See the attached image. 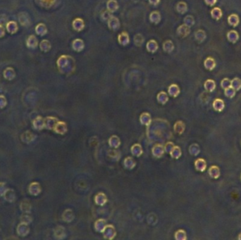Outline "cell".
<instances>
[{"mask_svg": "<svg viewBox=\"0 0 241 240\" xmlns=\"http://www.w3.org/2000/svg\"><path fill=\"white\" fill-rule=\"evenodd\" d=\"M57 66L61 73H71L75 69V61L72 56L62 55L57 61Z\"/></svg>", "mask_w": 241, "mask_h": 240, "instance_id": "6da1fadb", "label": "cell"}, {"mask_svg": "<svg viewBox=\"0 0 241 240\" xmlns=\"http://www.w3.org/2000/svg\"><path fill=\"white\" fill-rule=\"evenodd\" d=\"M42 191L40 184L38 182H33L28 187V192L32 196H38Z\"/></svg>", "mask_w": 241, "mask_h": 240, "instance_id": "7a4b0ae2", "label": "cell"}, {"mask_svg": "<svg viewBox=\"0 0 241 240\" xmlns=\"http://www.w3.org/2000/svg\"><path fill=\"white\" fill-rule=\"evenodd\" d=\"M16 233L18 236L26 237L30 233V227L28 224L20 223L17 225Z\"/></svg>", "mask_w": 241, "mask_h": 240, "instance_id": "3957f363", "label": "cell"}, {"mask_svg": "<svg viewBox=\"0 0 241 240\" xmlns=\"http://www.w3.org/2000/svg\"><path fill=\"white\" fill-rule=\"evenodd\" d=\"M107 25H108L109 29L113 31L118 30L120 27L119 19H118V18L114 16H111L110 17V19L107 20Z\"/></svg>", "mask_w": 241, "mask_h": 240, "instance_id": "277c9868", "label": "cell"}, {"mask_svg": "<svg viewBox=\"0 0 241 240\" xmlns=\"http://www.w3.org/2000/svg\"><path fill=\"white\" fill-rule=\"evenodd\" d=\"M36 136L33 134L32 132H30V130H26L23 133H22L20 138H21V141L25 143V144H30V142H33L35 140Z\"/></svg>", "mask_w": 241, "mask_h": 240, "instance_id": "5b68a950", "label": "cell"}, {"mask_svg": "<svg viewBox=\"0 0 241 240\" xmlns=\"http://www.w3.org/2000/svg\"><path fill=\"white\" fill-rule=\"evenodd\" d=\"M33 126L34 129L37 130H41L45 127V122L43 117L39 116L33 121Z\"/></svg>", "mask_w": 241, "mask_h": 240, "instance_id": "8992f818", "label": "cell"}, {"mask_svg": "<svg viewBox=\"0 0 241 240\" xmlns=\"http://www.w3.org/2000/svg\"><path fill=\"white\" fill-rule=\"evenodd\" d=\"M3 197L4 200L7 201V202L13 203L16 199V192L13 189L8 188L7 191L5 192Z\"/></svg>", "mask_w": 241, "mask_h": 240, "instance_id": "52a82bcc", "label": "cell"}, {"mask_svg": "<svg viewBox=\"0 0 241 240\" xmlns=\"http://www.w3.org/2000/svg\"><path fill=\"white\" fill-rule=\"evenodd\" d=\"M85 22L80 18H76L73 20L72 27L77 32H80L85 28Z\"/></svg>", "mask_w": 241, "mask_h": 240, "instance_id": "ba28073f", "label": "cell"}, {"mask_svg": "<svg viewBox=\"0 0 241 240\" xmlns=\"http://www.w3.org/2000/svg\"><path fill=\"white\" fill-rule=\"evenodd\" d=\"M72 48L74 51L77 52L82 51L85 48V43L81 39H75L72 42Z\"/></svg>", "mask_w": 241, "mask_h": 240, "instance_id": "9c48e42d", "label": "cell"}, {"mask_svg": "<svg viewBox=\"0 0 241 240\" xmlns=\"http://www.w3.org/2000/svg\"><path fill=\"white\" fill-rule=\"evenodd\" d=\"M118 42L122 46H126L130 43V37L128 33L123 31L121 33H120L118 36Z\"/></svg>", "mask_w": 241, "mask_h": 240, "instance_id": "30bf717a", "label": "cell"}, {"mask_svg": "<svg viewBox=\"0 0 241 240\" xmlns=\"http://www.w3.org/2000/svg\"><path fill=\"white\" fill-rule=\"evenodd\" d=\"M20 210L24 213H30L31 210H32V205L28 199L23 200L20 203Z\"/></svg>", "mask_w": 241, "mask_h": 240, "instance_id": "8fae6325", "label": "cell"}, {"mask_svg": "<svg viewBox=\"0 0 241 240\" xmlns=\"http://www.w3.org/2000/svg\"><path fill=\"white\" fill-rule=\"evenodd\" d=\"M190 32V27H188L186 25H180L177 29V34L181 38H185L189 35Z\"/></svg>", "mask_w": 241, "mask_h": 240, "instance_id": "7c38bea8", "label": "cell"}, {"mask_svg": "<svg viewBox=\"0 0 241 240\" xmlns=\"http://www.w3.org/2000/svg\"><path fill=\"white\" fill-rule=\"evenodd\" d=\"M119 6L116 0H108L107 2V9L109 12L114 13L119 9Z\"/></svg>", "mask_w": 241, "mask_h": 240, "instance_id": "4fadbf2b", "label": "cell"}, {"mask_svg": "<svg viewBox=\"0 0 241 240\" xmlns=\"http://www.w3.org/2000/svg\"><path fill=\"white\" fill-rule=\"evenodd\" d=\"M159 48L158 43L154 40H150L146 44V49L150 53H154Z\"/></svg>", "mask_w": 241, "mask_h": 240, "instance_id": "5bb4252c", "label": "cell"}, {"mask_svg": "<svg viewBox=\"0 0 241 240\" xmlns=\"http://www.w3.org/2000/svg\"><path fill=\"white\" fill-rule=\"evenodd\" d=\"M149 19H150L151 23H154V24H158L161 19V14L158 11H154L150 13Z\"/></svg>", "mask_w": 241, "mask_h": 240, "instance_id": "9a60e30c", "label": "cell"}, {"mask_svg": "<svg viewBox=\"0 0 241 240\" xmlns=\"http://www.w3.org/2000/svg\"><path fill=\"white\" fill-rule=\"evenodd\" d=\"M174 44L173 42L170 40H166L163 43V49L166 53H171L174 49Z\"/></svg>", "mask_w": 241, "mask_h": 240, "instance_id": "2e32d148", "label": "cell"}, {"mask_svg": "<svg viewBox=\"0 0 241 240\" xmlns=\"http://www.w3.org/2000/svg\"><path fill=\"white\" fill-rule=\"evenodd\" d=\"M209 174L212 178L217 179L220 176L219 168L216 166H211V168L209 169Z\"/></svg>", "mask_w": 241, "mask_h": 240, "instance_id": "e0dca14e", "label": "cell"}, {"mask_svg": "<svg viewBox=\"0 0 241 240\" xmlns=\"http://www.w3.org/2000/svg\"><path fill=\"white\" fill-rule=\"evenodd\" d=\"M213 107L216 111H222L225 107L224 101L220 100V99H216L213 102Z\"/></svg>", "mask_w": 241, "mask_h": 240, "instance_id": "ac0fdd59", "label": "cell"}, {"mask_svg": "<svg viewBox=\"0 0 241 240\" xmlns=\"http://www.w3.org/2000/svg\"><path fill=\"white\" fill-rule=\"evenodd\" d=\"M176 10L179 14H183L188 11L187 4L184 2H180L176 5Z\"/></svg>", "mask_w": 241, "mask_h": 240, "instance_id": "d6986e66", "label": "cell"}, {"mask_svg": "<svg viewBox=\"0 0 241 240\" xmlns=\"http://www.w3.org/2000/svg\"><path fill=\"white\" fill-rule=\"evenodd\" d=\"M133 41H134V44L137 47H141L143 44L144 42H145V38H143V36L141 34L138 33L136 34L133 38Z\"/></svg>", "mask_w": 241, "mask_h": 240, "instance_id": "ffe728a7", "label": "cell"}, {"mask_svg": "<svg viewBox=\"0 0 241 240\" xmlns=\"http://www.w3.org/2000/svg\"><path fill=\"white\" fill-rule=\"evenodd\" d=\"M33 218L32 216L30 215V213H24L20 216V223H23L25 224H28V225H30V224L33 222Z\"/></svg>", "mask_w": 241, "mask_h": 240, "instance_id": "44dd1931", "label": "cell"}, {"mask_svg": "<svg viewBox=\"0 0 241 240\" xmlns=\"http://www.w3.org/2000/svg\"><path fill=\"white\" fill-rule=\"evenodd\" d=\"M205 87L207 90L209 91V92H212L216 87L215 82L211 80H207L206 82L205 83Z\"/></svg>", "mask_w": 241, "mask_h": 240, "instance_id": "7402d4cb", "label": "cell"}, {"mask_svg": "<svg viewBox=\"0 0 241 240\" xmlns=\"http://www.w3.org/2000/svg\"><path fill=\"white\" fill-rule=\"evenodd\" d=\"M230 86H231L235 90H239L241 88V80L239 78H234L232 81H230Z\"/></svg>", "mask_w": 241, "mask_h": 240, "instance_id": "603a6c76", "label": "cell"}, {"mask_svg": "<svg viewBox=\"0 0 241 240\" xmlns=\"http://www.w3.org/2000/svg\"><path fill=\"white\" fill-rule=\"evenodd\" d=\"M199 161H200V164H199L198 162L195 163V165H196V168L198 169V170L200 171H204L206 169V162L204 160V159H202V158H200L198 159Z\"/></svg>", "mask_w": 241, "mask_h": 240, "instance_id": "cb8c5ba5", "label": "cell"}, {"mask_svg": "<svg viewBox=\"0 0 241 240\" xmlns=\"http://www.w3.org/2000/svg\"><path fill=\"white\" fill-rule=\"evenodd\" d=\"M214 64H215V61H214V60H212V59L211 58H208L205 61V66L207 69L209 70L213 69L215 67V65Z\"/></svg>", "mask_w": 241, "mask_h": 240, "instance_id": "d4e9b609", "label": "cell"}, {"mask_svg": "<svg viewBox=\"0 0 241 240\" xmlns=\"http://www.w3.org/2000/svg\"><path fill=\"white\" fill-rule=\"evenodd\" d=\"M235 90L231 87V86L225 89V95H226L228 97L233 98L235 96Z\"/></svg>", "mask_w": 241, "mask_h": 240, "instance_id": "484cf974", "label": "cell"}, {"mask_svg": "<svg viewBox=\"0 0 241 240\" xmlns=\"http://www.w3.org/2000/svg\"><path fill=\"white\" fill-rule=\"evenodd\" d=\"M194 23H195V20H194L192 16H187L184 19V24L188 26V27H191L194 25Z\"/></svg>", "mask_w": 241, "mask_h": 240, "instance_id": "4316f807", "label": "cell"}, {"mask_svg": "<svg viewBox=\"0 0 241 240\" xmlns=\"http://www.w3.org/2000/svg\"><path fill=\"white\" fill-rule=\"evenodd\" d=\"M40 46H41V49H43V50L44 51H49L51 48L50 43H49V42L46 40H44L42 42Z\"/></svg>", "mask_w": 241, "mask_h": 240, "instance_id": "83f0119b", "label": "cell"}, {"mask_svg": "<svg viewBox=\"0 0 241 240\" xmlns=\"http://www.w3.org/2000/svg\"><path fill=\"white\" fill-rule=\"evenodd\" d=\"M169 91L171 95L175 94V95H178L179 93V88L176 85H171L169 88Z\"/></svg>", "mask_w": 241, "mask_h": 240, "instance_id": "f1b7e54d", "label": "cell"}, {"mask_svg": "<svg viewBox=\"0 0 241 240\" xmlns=\"http://www.w3.org/2000/svg\"><path fill=\"white\" fill-rule=\"evenodd\" d=\"M111 14L112 13L109 12L108 10L107 9V11H104L101 14L102 20H104V21H107V20L110 19V17H111L112 16Z\"/></svg>", "mask_w": 241, "mask_h": 240, "instance_id": "f546056e", "label": "cell"}, {"mask_svg": "<svg viewBox=\"0 0 241 240\" xmlns=\"http://www.w3.org/2000/svg\"><path fill=\"white\" fill-rule=\"evenodd\" d=\"M202 35H205V33L202 30H198L195 33V38L199 42H202L205 40V38H202Z\"/></svg>", "mask_w": 241, "mask_h": 240, "instance_id": "4dcf8cb0", "label": "cell"}, {"mask_svg": "<svg viewBox=\"0 0 241 240\" xmlns=\"http://www.w3.org/2000/svg\"><path fill=\"white\" fill-rule=\"evenodd\" d=\"M8 187H7L6 182H0V197H3L5 192L7 191Z\"/></svg>", "mask_w": 241, "mask_h": 240, "instance_id": "1f68e13d", "label": "cell"}, {"mask_svg": "<svg viewBox=\"0 0 241 240\" xmlns=\"http://www.w3.org/2000/svg\"><path fill=\"white\" fill-rule=\"evenodd\" d=\"M7 105V101L4 95H0V109H4Z\"/></svg>", "mask_w": 241, "mask_h": 240, "instance_id": "d6a6232c", "label": "cell"}, {"mask_svg": "<svg viewBox=\"0 0 241 240\" xmlns=\"http://www.w3.org/2000/svg\"><path fill=\"white\" fill-rule=\"evenodd\" d=\"M211 16L214 18V19H216V20L219 19L220 18H221V16H222V13H221V9L219 10V11H218V13H215V12L213 11V10H212V11H211Z\"/></svg>", "mask_w": 241, "mask_h": 240, "instance_id": "836d02e7", "label": "cell"}, {"mask_svg": "<svg viewBox=\"0 0 241 240\" xmlns=\"http://www.w3.org/2000/svg\"><path fill=\"white\" fill-rule=\"evenodd\" d=\"M149 2H150L151 5L156 7L158 6L159 3H160V0H149Z\"/></svg>", "mask_w": 241, "mask_h": 240, "instance_id": "e575fe53", "label": "cell"}, {"mask_svg": "<svg viewBox=\"0 0 241 240\" xmlns=\"http://www.w3.org/2000/svg\"><path fill=\"white\" fill-rule=\"evenodd\" d=\"M205 2L207 4L209 5V6H213L214 4H215L216 0H205Z\"/></svg>", "mask_w": 241, "mask_h": 240, "instance_id": "d590c367", "label": "cell"}, {"mask_svg": "<svg viewBox=\"0 0 241 240\" xmlns=\"http://www.w3.org/2000/svg\"><path fill=\"white\" fill-rule=\"evenodd\" d=\"M238 239H241V233L240 234V235H239V237H238Z\"/></svg>", "mask_w": 241, "mask_h": 240, "instance_id": "8d00e7d4", "label": "cell"}]
</instances>
